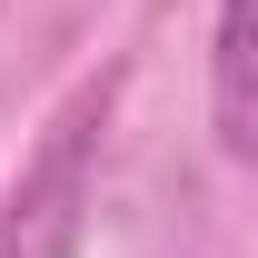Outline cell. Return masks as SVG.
I'll return each instance as SVG.
<instances>
[{
    "label": "cell",
    "mask_w": 258,
    "mask_h": 258,
    "mask_svg": "<svg viewBox=\"0 0 258 258\" xmlns=\"http://www.w3.org/2000/svg\"><path fill=\"white\" fill-rule=\"evenodd\" d=\"M99 129H109V80H90L60 119L40 129V149L20 159L10 209H0V258H70V248H80L90 169H99Z\"/></svg>",
    "instance_id": "obj_1"
},
{
    "label": "cell",
    "mask_w": 258,
    "mask_h": 258,
    "mask_svg": "<svg viewBox=\"0 0 258 258\" xmlns=\"http://www.w3.org/2000/svg\"><path fill=\"white\" fill-rule=\"evenodd\" d=\"M209 109H219L228 159H258V0H219V30H209Z\"/></svg>",
    "instance_id": "obj_2"
}]
</instances>
